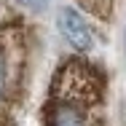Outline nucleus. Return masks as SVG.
<instances>
[{"instance_id":"2","label":"nucleus","mask_w":126,"mask_h":126,"mask_svg":"<svg viewBox=\"0 0 126 126\" xmlns=\"http://www.w3.org/2000/svg\"><path fill=\"white\" fill-rule=\"evenodd\" d=\"M30 30L19 16L0 22V126H16L27 89Z\"/></svg>"},{"instance_id":"1","label":"nucleus","mask_w":126,"mask_h":126,"mask_svg":"<svg viewBox=\"0 0 126 126\" xmlns=\"http://www.w3.org/2000/svg\"><path fill=\"white\" fill-rule=\"evenodd\" d=\"M40 126H110L102 64L80 54L62 59L46 89Z\"/></svg>"},{"instance_id":"5","label":"nucleus","mask_w":126,"mask_h":126,"mask_svg":"<svg viewBox=\"0 0 126 126\" xmlns=\"http://www.w3.org/2000/svg\"><path fill=\"white\" fill-rule=\"evenodd\" d=\"M22 3H24V5H30V8H38V11H40L48 0H22Z\"/></svg>"},{"instance_id":"4","label":"nucleus","mask_w":126,"mask_h":126,"mask_svg":"<svg viewBox=\"0 0 126 126\" xmlns=\"http://www.w3.org/2000/svg\"><path fill=\"white\" fill-rule=\"evenodd\" d=\"M91 16H97L102 22H107L113 16V8H115V0H78Z\"/></svg>"},{"instance_id":"3","label":"nucleus","mask_w":126,"mask_h":126,"mask_svg":"<svg viewBox=\"0 0 126 126\" xmlns=\"http://www.w3.org/2000/svg\"><path fill=\"white\" fill-rule=\"evenodd\" d=\"M59 32L64 35V40H67L80 56L91 48V43H94L91 27L86 24V19L78 14V8H70V5L59 8Z\"/></svg>"}]
</instances>
